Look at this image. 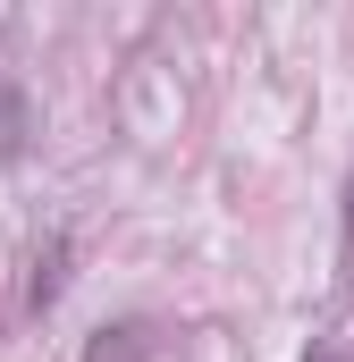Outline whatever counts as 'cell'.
<instances>
[{
  "label": "cell",
  "instance_id": "cell-1",
  "mask_svg": "<svg viewBox=\"0 0 354 362\" xmlns=\"http://www.w3.org/2000/svg\"><path fill=\"white\" fill-rule=\"evenodd\" d=\"M152 320H101L93 329V346H85V362H152Z\"/></svg>",
  "mask_w": 354,
  "mask_h": 362
},
{
  "label": "cell",
  "instance_id": "cell-2",
  "mask_svg": "<svg viewBox=\"0 0 354 362\" xmlns=\"http://www.w3.org/2000/svg\"><path fill=\"white\" fill-rule=\"evenodd\" d=\"M25 135H34V101H25L17 85H0V160H17Z\"/></svg>",
  "mask_w": 354,
  "mask_h": 362
}]
</instances>
